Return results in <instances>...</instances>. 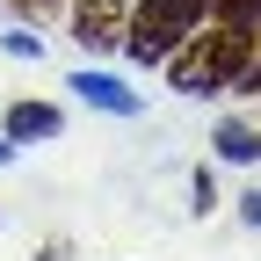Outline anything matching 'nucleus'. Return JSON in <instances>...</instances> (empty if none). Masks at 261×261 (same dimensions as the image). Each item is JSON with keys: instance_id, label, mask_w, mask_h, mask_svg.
<instances>
[{"instance_id": "1", "label": "nucleus", "mask_w": 261, "mask_h": 261, "mask_svg": "<svg viewBox=\"0 0 261 261\" xmlns=\"http://www.w3.org/2000/svg\"><path fill=\"white\" fill-rule=\"evenodd\" d=\"M247 58H254V22L218 15L211 29H196L167 58V80H174V94H225V87H240Z\"/></svg>"}, {"instance_id": "2", "label": "nucleus", "mask_w": 261, "mask_h": 261, "mask_svg": "<svg viewBox=\"0 0 261 261\" xmlns=\"http://www.w3.org/2000/svg\"><path fill=\"white\" fill-rule=\"evenodd\" d=\"M211 15H218V0H130L123 58H130V65H167Z\"/></svg>"}, {"instance_id": "3", "label": "nucleus", "mask_w": 261, "mask_h": 261, "mask_svg": "<svg viewBox=\"0 0 261 261\" xmlns=\"http://www.w3.org/2000/svg\"><path fill=\"white\" fill-rule=\"evenodd\" d=\"M65 87H73L87 109H102V116H138V109H145V94H138V87H123L116 73H94V65H80Z\"/></svg>"}, {"instance_id": "4", "label": "nucleus", "mask_w": 261, "mask_h": 261, "mask_svg": "<svg viewBox=\"0 0 261 261\" xmlns=\"http://www.w3.org/2000/svg\"><path fill=\"white\" fill-rule=\"evenodd\" d=\"M123 22H130V0H73V37L87 51L123 44Z\"/></svg>"}, {"instance_id": "5", "label": "nucleus", "mask_w": 261, "mask_h": 261, "mask_svg": "<svg viewBox=\"0 0 261 261\" xmlns=\"http://www.w3.org/2000/svg\"><path fill=\"white\" fill-rule=\"evenodd\" d=\"M0 130H8L15 145H51L58 130H65V109H51V102H15Z\"/></svg>"}, {"instance_id": "6", "label": "nucleus", "mask_w": 261, "mask_h": 261, "mask_svg": "<svg viewBox=\"0 0 261 261\" xmlns=\"http://www.w3.org/2000/svg\"><path fill=\"white\" fill-rule=\"evenodd\" d=\"M211 152L225 160V167H261V130L240 123V116H225V123L211 130Z\"/></svg>"}, {"instance_id": "7", "label": "nucleus", "mask_w": 261, "mask_h": 261, "mask_svg": "<svg viewBox=\"0 0 261 261\" xmlns=\"http://www.w3.org/2000/svg\"><path fill=\"white\" fill-rule=\"evenodd\" d=\"M189 211H196V218H211V211H218V181H211V167H196V174H189Z\"/></svg>"}, {"instance_id": "8", "label": "nucleus", "mask_w": 261, "mask_h": 261, "mask_svg": "<svg viewBox=\"0 0 261 261\" xmlns=\"http://www.w3.org/2000/svg\"><path fill=\"white\" fill-rule=\"evenodd\" d=\"M0 51H8V58H44V37H37V29H8Z\"/></svg>"}, {"instance_id": "9", "label": "nucleus", "mask_w": 261, "mask_h": 261, "mask_svg": "<svg viewBox=\"0 0 261 261\" xmlns=\"http://www.w3.org/2000/svg\"><path fill=\"white\" fill-rule=\"evenodd\" d=\"M240 225H247V232H261V181L240 196Z\"/></svg>"}, {"instance_id": "10", "label": "nucleus", "mask_w": 261, "mask_h": 261, "mask_svg": "<svg viewBox=\"0 0 261 261\" xmlns=\"http://www.w3.org/2000/svg\"><path fill=\"white\" fill-rule=\"evenodd\" d=\"M218 15H232V22H261V0H218Z\"/></svg>"}, {"instance_id": "11", "label": "nucleus", "mask_w": 261, "mask_h": 261, "mask_svg": "<svg viewBox=\"0 0 261 261\" xmlns=\"http://www.w3.org/2000/svg\"><path fill=\"white\" fill-rule=\"evenodd\" d=\"M240 87H247V94H261V58H247V73H240Z\"/></svg>"}, {"instance_id": "12", "label": "nucleus", "mask_w": 261, "mask_h": 261, "mask_svg": "<svg viewBox=\"0 0 261 261\" xmlns=\"http://www.w3.org/2000/svg\"><path fill=\"white\" fill-rule=\"evenodd\" d=\"M15 152H22V145L8 138V130H0V167H15Z\"/></svg>"}, {"instance_id": "13", "label": "nucleus", "mask_w": 261, "mask_h": 261, "mask_svg": "<svg viewBox=\"0 0 261 261\" xmlns=\"http://www.w3.org/2000/svg\"><path fill=\"white\" fill-rule=\"evenodd\" d=\"M44 8H51V0H44Z\"/></svg>"}]
</instances>
